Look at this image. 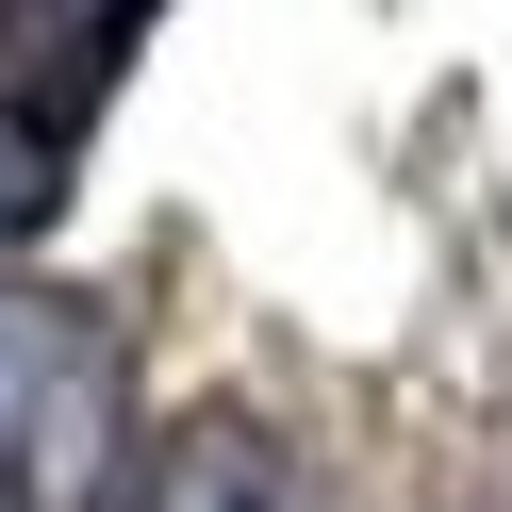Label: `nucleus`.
I'll return each mask as SVG.
<instances>
[{"label": "nucleus", "instance_id": "1", "mask_svg": "<svg viewBox=\"0 0 512 512\" xmlns=\"http://www.w3.org/2000/svg\"><path fill=\"white\" fill-rule=\"evenodd\" d=\"M133 463V347L100 298L0 281V512H100Z\"/></svg>", "mask_w": 512, "mask_h": 512}, {"label": "nucleus", "instance_id": "3", "mask_svg": "<svg viewBox=\"0 0 512 512\" xmlns=\"http://www.w3.org/2000/svg\"><path fill=\"white\" fill-rule=\"evenodd\" d=\"M67 166H83V116H67V100H34V83H0V248L67 199Z\"/></svg>", "mask_w": 512, "mask_h": 512}, {"label": "nucleus", "instance_id": "2", "mask_svg": "<svg viewBox=\"0 0 512 512\" xmlns=\"http://www.w3.org/2000/svg\"><path fill=\"white\" fill-rule=\"evenodd\" d=\"M116 512H331V496H314V463L265 413H182L166 446L116 463Z\"/></svg>", "mask_w": 512, "mask_h": 512}]
</instances>
